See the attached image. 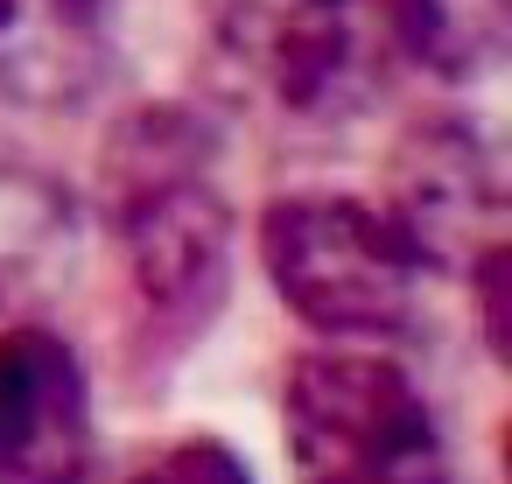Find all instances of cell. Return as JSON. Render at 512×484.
I'll return each instance as SVG.
<instances>
[{"label":"cell","mask_w":512,"mask_h":484,"mask_svg":"<svg viewBox=\"0 0 512 484\" xmlns=\"http://www.w3.org/2000/svg\"><path fill=\"white\" fill-rule=\"evenodd\" d=\"M106 57V0H0V106H85L106 78Z\"/></svg>","instance_id":"cell-7"},{"label":"cell","mask_w":512,"mask_h":484,"mask_svg":"<svg viewBox=\"0 0 512 484\" xmlns=\"http://www.w3.org/2000/svg\"><path fill=\"white\" fill-rule=\"evenodd\" d=\"M78 267V197L29 155L0 148V316L57 295Z\"/></svg>","instance_id":"cell-8"},{"label":"cell","mask_w":512,"mask_h":484,"mask_svg":"<svg viewBox=\"0 0 512 484\" xmlns=\"http://www.w3.org/2000/svg\"><path fill=\"white\" fill-rule=\"evenodd\" d=\"M99 456L92 372L50 323L0 330V484H85Z\"/></svg>","instance_id":"cell-6"},{"label":"cell","mask_w":512,"mask_h":484,"mask_svg":"<svg viewBox=\"0 0 512 484\" xmlns=\"http://www.w3.org/2000/svg\"><path fill=\"white\" fill-rule=\"evenodd\" d=\"M225 57L295 120H351L400 71L379 0H239L225 8Z\"/></svg>","instance_id":"cell-4"},{"label":"cell","mask_w":512,"mask_h":484,"mask_svg":"<svg viewBox=\"0 0 512 484\" xmlns=\"http://www.w3.org/2000/svg\"><path fill=\"white\" fill-rule=\"evenodd\" d=\"M295 484H449V442L414 372L372 344H316L281 379Z\"/></svg>","instance_id":"cell-3"},{"label":"cell","mask_w":512,"mask_h":484,"mask_svg":"<svg viewBox=\"0 0 512 484\" xmlns=\"http://www.w3.org/2000/svg\"><path fill=\"white\" fill-rule=\"evenodd\" d=\"M106 225L120 239L141 316L183 344L232 288V197L218 190V134L190 106H134L99 155Z\"/></svg>","instance_id":"cell-1"},{"label":"cell","mask_w":512,"mask_h":484,"mask_svg":"<svg viewBox=\"0 0 512 484\" xmlns=\"http://www.w3.org/2000/svg\"><path fill=\"white\" fill-rule=\"evenodd\" d=\"M379 211L400 225V239L414 246V260L435 274H463L470 260H484L505 239V162L498 141L463 120V113H435L421 120L393 162H386V197Z\"/></svg>","instance_id":"cell-5"},{"label":"cell","mask_w":512,"mask_h":484,"mask_svg":"<svg viewBox=\"0 0 512 484\" xmlns=\"http://www.w3.org/2000/svg\"><path fill=\"white\" fill-rule=\"evenodd\" d=\"M400 71L470 85L505 57V0H379Z\"/></svg>","instance_id":"cell-9"},{"label":"cell","mask_w":512,"mask_h":484,"mask_svg":"<svg viewBox=\"0 0 512 484\" xmlns=\"http://www.w3.org/2000/svg\"><path fill=\"white\" fill-rule=\"evenodd\" d=\"M260 267L274 302L323 344L400 337L421 309V260L400 225L337 190H288L260 211Z\"/></svg>","instance_id":"cell-2"},{"label":"cell","mask_w":512,"mask_h":484,"mask_svg":"<svg viewBox=\"0 0 512 484\" xmlns=\"http://www.w3.org/2000/svg\"><path fill=\"white\" fill-rule=\"evenodd\" d=\"M120 484H253V463L218 435H176V442L148 449Z\"/></svg>","instance_id":"cell-10"}]
</instances>
